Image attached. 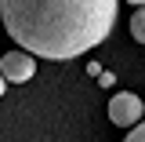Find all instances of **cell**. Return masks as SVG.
I'll return each instance as SVG.
<instances>
[{
  "label": "cell",
  "instance_id": "6da1fadb",
  "mask_svg": "<svg viewBox=\"0 0 145 142\" xmlns=\"http://www.w3.org/2000/svg\"><path fill=\"white\" fill-rule=\"evenodd\" d=\"M120 0H0L4 29L36 58L65 62L94 51L116 26Z\"/></svg>",
  "mask_w": 145,
  "mask_h": 142
},
{
  "label": "cell",
  "instance_id": "7a4b0ae2",
  "mask_svg": "<svg viewBox=\"0 0 145 142\" xmlns=\"http://www.w3.org/2000/svg\"><path fill=\"white\" fill-rule=\"evenodd\" d=\"M109 120L116 127H138L145 120V106L138 95H131V91H116L112 98H109Z\"/></svg>",
  "mask_w": 145,
  "mask_h": 142
},
{
  "label": "cell",
  "instance_id": "3957f363",
  "mask_svg": "<svg viewBox=\"0 0 145 142\" xmlns=\"http://www.w3.org/2000/svg\"><path fill=\"white\" fill-rule=\"evenodd\" d=\"M0 69H4V80L11 84H25V80H33V73H36V55L33 51H7L4 58H0Z\"/></svg>",
  "mask_w": 145,
  "mask_h": 142
},
{
  "label": "cell",
  "instance_id": "277c9868",
  "mask_svg": "<svg viewBox=\"0 0 145 142\" xmlns=\"http://www.w3.org/2000/svg\"><path fill=\"white\" fill-rule=\"evenodd\" d=\"M131 36H134L138 44H145V4L131 15Z\"/></svg>",
  "mask_w": 145,
  "mask_h": 142
},
{
  "label": "cell",
  "instance_id": "5b68a950",
  "mask_svg": "<svg viewBox=\"0 0 145 142\" xmlns=\"http://www.w3.org/2000/svg\"><path fill=\"white\" fill-rule=\"evenodd\" d=\"M123 142H145V120H142L138 127H131V135H127Z\"/></svg>",
  "mask_w": 145,
  "mask_h": 142
},
{
  "label": "cell",
  "instance_id": "8992f818",
  "mask_svg": "<svg viewBox=\"0 0 145 142\" xmlns=\"http://www.w3.org/2000/svg\"><path fill=\"white\" fill-rule=\"evenodd\" d=\"M98 84H102V88H112V84H116V77H112V73H102V80H98Z\"/></svg>",
  "mask_w": 145,
  "mask_h": 142
},
{
  "label": "cell",
  "instance_id": "52a82bcc",
  "mask_svg": "<svg viewBox=\"0 0 145 142\" xmlns=\"http://www.w3.org/2000/svg\"><path fill=\"white\" fill-rule=\"evenodd\" d=\"M87 73H91V77H102V73H105V69H102L98 62H87Z\"/></svg>",
  "mask_w": 145,
  "mask_h": 142
},
{
  "label": "cell",
  "instance_id": "ba28073f",
  "mask_svg": "<svg viewBox=\"0 0 145 142\" xmlns=\"http://www.w3.org/2000/svg\"><path fill=\"white\" fill-rule=\"evenodd\" d=\"M127 4H134V7H142V4H145V0H127Z\"/></svg>",
  "mask_w": 145,
  "mask_h": 142
}]
</instances>
